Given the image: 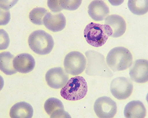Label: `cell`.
Here are the masks:
<instances>
[{
  "label": "cell",
  "mask_w": 148,
  "mask_h": 118,
  "mask_svg": "<svg viewBox=\"0 0 148 118\" xmlns=\"http://www.w3.org/2000/svg\"><path fill=\"white\" fill-rule=\"evenodd\" d=\"M107 65L113 72L125 70L132 66L133 56L125 47H115L111 50L106 57Z\"/></svg>",
  "instance_id": "obj_1"
},
{
  "label": "cell",
  "mask_w": 148,
  "mask_h": 118,
  "mask_svg": "<svg viewBox=\"0 0 148 118\" xmlns=\"http://www.w3.org/2000/svg\"><path fill=\"white\" fill-rule=\"evenodd\" d=\"M88 64L86 73L90 76H99L112 77L113 75L107 66L104 56L99 52L93 50L86 52Z\"/></svg>",
  "instance_id": "obj_2"
},
{
  "label": "cell",
  "mask_w": 148,
  "mask_h": 118,
  "mask_svg": "<svg viewBox=\"0 0 148 118\" xmlns=\"http://www.w3.org/2000/svg\"><path fill=\"white\" fill-rule=\"evenodd\" d=\"M88 91L85 79L83 77L77 76L70 79L61 90L60 94L67 100L76 101L84 98Z\"/></svg>",
  "instance_id": "obj_3"
},
{
  "label": "cell",
  "mask_w": 148,
  "mask_h": 118,
  "mask_svg": "<svg viewBox=\"0 0 148 118\" xmlns=\"http://www.w3.org/2000/svg\"><path fill=\"white\" fill-rule=\"evenodd\" d=\"M28 43L33 52L41 55L50 53L54 45L52 36L42 30L34 31L30 34L29 37Z\"/></svg>",
  "instance_id": "obj_4"
},
{
  "label": "cell",
  "mask_w": 148,
  "mask_h": 118,
  "mask_svg": "<svg viewBox=\"0 0 148 118\" xmlns=\"http://www.w3.org/2000/svg\"><path fill=\"white\" fill-rule=\"evenodd\" d=\"M84 35L87 43L95 47L102 46L109 37L106 32L104 25L93 22L86 26Z\"/></svg>",
  "instance_id": "obj_5"
},
{
  "label": "cell",
  "mask_w": 148,
  "mask_h": 118,
  "mask_svg": "<svg viewBox=\"0 0 148 118\" xmlns=\"http://www.w3.org/2000/svg\"><path fill=\"white\" fill-rule=\"evenodd\" d=\"M87 60L85 56L79 52H72L65 57L64 66L67 73L73 76L81 74L86 69Z\"/></svg>",
  "instance_id": "obj_6"
},
{
  "label": "cell",
  "mask_w": 148,
  "mask_h": 118,
  "mask_svg": "<svg viewBox=\"0 0 148 118\" xmlns=\"http://www.w3.org/2000/svg\"><path fill=\"white\" fill-rule=\"evenodd\" d=\"M133 89L132 81L125 77L114 78L110 84L111 93L114 97L119 100H124L129 98L131 95Z\"/></svg>",
  "instance_id": "obj_7"
},
{
  "label": "cell",
  "mask_w": 148,
  "mask_h": 118,
  "mask_svg": "<svg viewBox=\"0 0 148 118\" xmlns=\"http://www.w3.org/2000/svg\"><path fill=\"white\" fill-rule=\"evenodd\" d=\"M104 25L107 35L113 38L122 36L126 30L125 20L117 14H112L107 17Z\"/></svg>",
  "instance_id": "obj_8"
},
{
  "label": "cell",
  "mask_w": 148,
  "mask_h": 118,
  "mask_svg": "<svg viewBox=\"0 0 148 118\" xmlns=\"http://www.w3.org/2000/svg\"><path fill=\"white\" fill-rule=\"evenodd\" d=\"M95 112L100 118H112L117 111L115 102L107 96L100 97L96 100L94 106Z\"/></svg>",
  "instance_id": "obj_9"
},
{
  "label": "cell",
  "mask_w": 148,
  "mask_h": 118,
  "mask_svg": "<svg viewBox=\"0 0 148 118\" xmlns=\"http://www.w3.org/2000/svg\"><path fill=\"white\" fill-rule=\"evenodd\" d=\"M45 78L47 84L52 88H62L68 82L69 76L61 67L53 68L46 73Z\"/></svg>",
  "instance_id": "obj_10"
},
{
  "label": "cell",
  "mask_w": 148,
  "mask_h": 118,
  "mask_svg": "<svg viewBox=\"0 0 148 118\" xmlns=\"http://www.w3.org/2000/svg\"><path fill=\"white\" fill-rule=\"evenodd\" d=\"M131 79L137 83H142L148 81V61L145 59H139L135 61L130 69Z\"/></svg>",
  "instance_id": "obj_11"
},
{
  "label": "cell",
  "mask_w": 148,
  "mask_h": 118,
  "mask_svg": "<svg viewBox=\"0 0 148 118\" xmlns=\"http://www.w3.org/2000/svg\"><path fill=\"white\" fill-rule=\"evenodd\" d=\"M43 24L46 27L54 32L62 30L66 25V19L62 13L47 12L43 20Z\"/></svg>",
  "instance_id": "obj_12"
},
{
  "label": "cell",
  "mask_w": 148,
  "mask_h": 118,
  "mask_svg": "<svg viewBox=\"0 0 148 118\" xmlns=\"http://www.w3.org/2000/svg\"><path fill=\"white\" fill-rule=\"evenodd\" d=\"M44 108L51 118L71 117L64 111L62 102L57 98H51L47 100L45 103Z\"/></svg>",
  "instance_id": "obj_13"
},
{
  "label": "cell",
  "mask_w": 148,
  "mask_h": 118,
  "mask_svg": "<svg viewBox=\"0 0 148 118\" xmlns=\"http://www.w3.org/2000/svg\"><path fill=\"white\" fill-rule=\"evenodd\" d=\"M14 68L19 73H26L33 70L35 66V61L31 55L27 53L18 55L13 60Z\"/></svg>",
  "instance_id": "obj_14"
},
{
  "label": "cell",
  "mask_w": 148,
  "mask_h": 118,
  "mask_svg": "<svg viewBox=\"0 0 148 118\" xmlns=\"http://www.w3.org/2000/svg\"><path fill=\"white\" fill-rule=\"evenodd\" d=\"M109 12V7L103 1H92L88 6V14L96 21L103 20L108 16Z\"/></svg>",
  "instance_id": "obj_15"
},
{
  "label": "cell",
  "mask_w": 148,
  "mask_h": 118,
  "mask_svg": "<svg viewBox=\"0 0 148 118\" xmlns=\"http://www.w3.org/2000/svg\"><path fill=\"white\" fill-rule=\"evenodd\" d=\"M146 109L139 100L132 101L125 106L124 115L126 118H144L146 116Z\"/></svg>",
  "instance_id": "obj_16"
},
{
  "label": "cell",
  "mask_w": 148,
  "mask_h": 118,
  "mask_svg": "<svg viewBox=\"0 0 148 118\" xmlns=\"http://www.w3.org/2000/svg\"><path fill=\"white\" fill-rule=\"evenodd\" d=\"M33 114L34 109L32 106L25 102L16 103L10 111V116L12 118H31Z\"/></svg>",
  "instance_id": "obj_17"
},
{
  "label": "cell",
  "mask_w": 148,
  "mask_h": 118,
  "mask_svg": "<svg viewBox=\"0 0 148 118\" xmlns=\"http://www.w3.org/2000/svg\"><path fill=\"white\" fill-rule=\"evenodd\" d=\"M14 58L9 52L0 53V70L6 75H12L17 72L13 66Z\"/></svg>",
  "instance_id": "obj_18"
},
{
  "label": "cell",
  "mask_w": 148,
  "mask_h": 118,
  "mask_svg": "<svg viewBox=\"0 0 148 118\" xmlns=\"http://www.w3.org/2000/svg\"><path fill=\"white\" fill-rule=\"evenodd\" d=\"M128 8L131 12L136 15L141 16L146 14L148 10V0H129Z\"/></svg>",
  "instance_id": "obj_19"
},
{
  "label": "cell",
  "mask_w": 148,
  "mask_h": 118,
  "mask_svg": "<svg viewBox=\"0 0 148 118\" xmlns=\"http://www.w3.org/2000/svg\"><path fill=\"white\" fill-rule=\"evenodd\" d=\"M47 13V10L44 8H35L30 12L29 18L34 24L41 25L43 24V18Z\"/></svg>",
  "instance_id": "obj_20"
},
{
  "label": "cell",
  "mask_w": 148,
  "mask_h": 118,
  "mask_svg": "<svg viewBox=\"0 0 148 118\" xmlns=\"http://www.w3.org/2000/svg\"><path fill=\"white\" fill-rule=\"evenodd\" d=\"M60 3L62 9L69 10H75L78 8L81 5L82 1H59Z\"/></svg>",
  "instance_id": "obj_21"
},
{
  "label": "cell",
  "mask_w": 148,
  "mask_h": 118,
  "mask_svg": "<svg viewBox=\"0 0 148 118\" xmlns=\"http://www.w3.org/2000/svg\"><path fill=\"white\" fill-rule=\"evenodd\" d=\"M8 34L3 29H0V50L7 49L10 44Z\"/></svg>",
  "instance_id": "obj_22"
},
{
  "label": "cell",
  "mask_w": 148,
  "mask_h": 118,
  "mask_svg": "<svg viewBox=\"0 0 148 118\" xmlns=\"http://www.w3.org/2000/svg\"><path fill=\"white\" fill-rule=\"evenodd\" d=\"M10 20L9 10L5 9L0 7V26H5L9 23Z\"/></svg>",
  "instance_id": "obj_23"
},
{
  "label": "cell",
  "mask_w": 148,
  "mask_h": 118,
  "mask_svg": "<svg viewBox=\"0 0 148 118\" xmlns=\"http://www.w3.org/2000/svg\"><path fill=\"white\" fill-rule=\"evenodd\" d=\"M47 5L53 13L59 12L63 10L61 7L59 1H48Z\"/></svg>",
  "instance_id": "obj_24"
},
{
  "label": "cell",
  "mask_w": 148,
  "mask_h": 118,
  "mask_svg": "<svg viewBox=\"0 0 148 118\" xmlns=\"http://www.w3.org/2000/svg\"><path fill=\"white\" fill-rule=\"evenodd\" d=\"M18 2V1H0V7L5 9L9 10Z\"/></svg>",
  "instance_id": "obj_25"
},
{
  "label": "cell",
  "mask_w": 148,
  "mask_h": 118,
  "mask_svg": "<svg viewBox=\"0 0 148 118\" xmlns=\"http://www.w3.org/2000/svg\"><path fill=\"white\" fill-rule=\"evenodd\" d=\"M4 85V81L3 78L0 75V91H1L3 88Z\"/></svg>",
  "instance_id": "obj_26"
}]
</instances>
